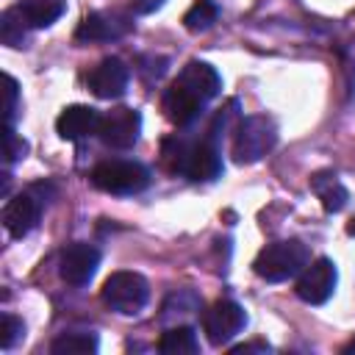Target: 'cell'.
Segmentation results:
<instances>
[{
	"label": "cell",
	"mask_w": 355,
	"mask_h": 355,
	"mask_svg": "<svg viewBox=\"0 0 355 355\" xmlns=\"http://www.w3.org/2000/svg\"><path fill=\"white\" fill-rule=\"evenodd\" d=\"M100 119L103 116L92 105H67L55 119V130L67 141H80L100 130Z\"/></svg>",
	"instance_id": "obj_14"
},
{
	"label": "cell",
	"mask_w": 355,
	"mask_h": 355,
	"mask_svg": "<svg viewBox=\"0 0 355 355\" xmlns=\"http://www.w3.org/2000/svg\"><path fill=\"white\" fill-rule=\"evenodd\" d=\"M97 347H100V341H97L94 333L72 330V333H61V336L50 344V352H53V355H94Z\"/></svg>",
	"instance_id": "obj_18"
},
{
	"label": "cell",
	"mask_w": 355,
	"mask_h": 355,
	"mask_svg": "<svg viewBox=\"0 0 355 355\" xmlns=\"http://www.w3.org/2000/svg\"><path fill=\"white\" fill-rule=\"evenodd\" d=\"M269 349H272V347H269L266 341H247V344H239V347H233L230 352H233V355H247V352H263V355H266Z\"/></svg>",
	"instance_id": "obj_26"
},
{
	"label": "cell",
	"mask_w": 355,
	"mask_h": 355,
	"mask_svg": "<svg viewBox=\"0 0 355 355\" xmlns=\"http://www.w3.org/2000/svg\"><path fill=\"white\" fill-rule=\"evenodd\" d=\"M19 8L31 28H47L64 14L67 0H22Z\"/></svg>",
	"instance_id": "obj_19"
},
{
	"label": "cell",
	"mask_w": 355,
	"mask_h": 355,
	"mask_svg": "<svg viewBox=\"0 0 355 355\" xmlns=\"http://www.w3.org/2000/svg\"><path fill=\"white\" fill-rule=\"evenodd\" d=\"M277 144V125L269 116H244L236 125L233 158L236 164H255Z\"/></svg>",
	"instance_id": "obj_4"
},
{
	"label": "cell",
	"mask_w": 355,
	"mask_h": 355,
	"mask_svg": "<svg viewBox=\"0 0 355 355\" xmlns=\"http://www.w3.org/2000/svg\"><path fill=\"white\" fill-rule=\"evenodd\" d=\"M247 324V313L239 302L233 300H216L205 313H202V333L214 347L227 344L233 336H239Z\"/></svg>",
	"instance_id": "obj_6"
},
{
	"label": "cell",
	"mask_w": 355,
	"mask_h": 355,
	"mask_svg": "<svg viewBox=\"0 0 355 355\" xmlns=\"http://www.w3.org/2000/svg\"><path fill=\"white\" fill-rule=\"evenodd\" d=\"M22 336H25L22 322L17 316H11V313H3V319H0V347L3 349H11Z\"/></svg>",
	"instance_id": "obj_23"
},
{
	"label": "cell",
	"mask_w": 355,
	"mask_h": 355,
	"mask_svg": "<svg viewBox=\"0 0 355 355\" xmlns=\"http://www.w3.org/2000/svg\"><path fill=\"white\" fill-rule=\"evenodd\" d=\"M128 80H130V72L125 67L122 58L116 55H105L100 58L92 72L86 75V83L92 89V94H97L100 100H116L128 92Z\"/></svg>",
	"instance_id": "obj_10"
},
{
	"label": "cell",
	"mask_w": 355,
	"mask_h": 355,
	"mask_svg": "<svg viewBox=\"0 0 355 355\" xmlns=\"http://www.w3.org/2000/svg\"><path fill=\"white\" fill-rule=\"evenodd\" d=\"M17 97H19V86L11 75H6V125L14 122V114H17Z\"/></svg>",
	"instance_id": "obj_25"
},
{
	"label": "cell",
	"mask_w": 355,
	"mask_h": 355,
	"mask_svg": "<svg viewBox=\"0 0 355 355\" xmlns=\"http://www.w3.org/2000/svg\"><path fill=\"white\" fill-rule=\"evenodd\" d=\"M311 189H313V194L322 200V208H324L327 214H338V211L347 205V200H349V191H347L344 183L336 178V172H316V175L311 178Z\"/></svg>",
	"instance_id": "obj_16"
},
{
	"label": "cell",
	"mask_w": 355,
	"mask_h": 355,
	"mask_svg": "<svg viewBox=\"0 0 355 355\" xmlns=\"http://www.w3.org/2000/svg\"><path fill=\"white\" fill-rule=\"evenodd\" d=\"M336 283H338L336 263H333L330 258H316V261H311V263L300 272L294 291H297V297H300L302 302H308V305H322V302H327V300L333 297Z\"/></svg>",
	"instance_id": "obj_7"
},
{
	"label": "cell",
	"mask_w": 355,
	"mask_h": 355,
	"mask_svg": "<svg viewBox=\"0 0 355 355\" xmlns=\"http://www.w3.org/2000/svg\"><path fill=\"white\" fill-rule=\"evenodd\" d=\"M28 31H31V25H28V19H25L19 6H11V8L3 11V17H0V39H3V44L22 47V42L28 39Z\"/></svg>",
	"instance_id": "obj_20"
},
{
	"label": "cell",
	"mask_w": 355,
	"mask_h": 355,
	"mask_svg": "<svg viewBox=\"0 0 355 355\" xmlns=\"http://www.w3.org/2000/svg\"><path fill=\"white\" fill-rule=\"evenodd\" d=\"M216 17H219L216 3H211V0H197V3L183 14V25H186L191 33H202V31H208V28L216 22Z\"/></svg>",
	"instance_id": "obj_21"
},
{
	"label": "cell",
	"mask_w": 355,
	"mask_h": 355,
	"mask_svg": "<svg viewBox=\"0 0 355 355\" xmlns=\"http://www.w3.org/2000/svg\"><path fill=\"white\" fill-rule=\"evenodd\" d=\"M344 352H347V355H352V352H355V338H352V341L344 347Z\"/></svg>",
	"instance_id": "obj_28"
},
{
	"label": "cell",
	"mask_w": 355,
	"mask_h": 355,
	"mask_svg": "<svg viewBox=\"0 0 355 355\" xmlns=\"http://www.w3.org/2000/svg\"><path fill=\"white\" fill-rule=\"evenodd\" d=\"M3 141H6V164L19 161V158L25 155V150H28V144L14 133L11 125H6V130H3Z\"/></svg>",
	"instance_id": "obj_24"
},
{
	"label": "cell",
	"mask_w": 355,
	"mask_h": 355,
	"mask_svg": "<svg viewBox=\"0 0 355 355\" xmlns=\"http://www.w3.org/2000/svg\"><path fill=\"white\" fill-rule=\"evenodd\" d=\"M175 83H180L183 89H189V92H191L194 97H200L202 103H211V100L219 94V89H222L219 72H216L211 64H205V61H189V64L178 72Z\"/></svg>",
	"instance_id": "obj_13"
},
{
	"label": "cell",
	"mask_w": 355,
	"mask_h": 355,
	"mask_svg": "<svg viewBox=\"0 0 355 355\" xmlns=\"http://www.w3.org/2000/svg\"><path fill=\"white\" fill-rule=\"evenodd\" d=\"M197 308H200V297L194 291H175V294H169V300L161 308V322L180 319V316H186V313H191Z\"/></svg>",
	"instance_id": "obj_22"
},
{
	"label": "cell",
	"mask_w": 355,
	"mask_h": 355,
	"mask_svg": "<svg viewBox=\"0 0 355 355\" xmlns=\"http://www.w3.org/2000/svg\"><path fill=\"white\" fill-rule=\"evenodd\" d=\"M347 233H349V236H355V216L349 219V225H347Z\"/></svg>",
	"instance_id": "obj_29"
},
{
	"label": "cell",
	"mask_w": 355,
	"mask_h": 355,
	"mask_svg": "<svg viewBox=\"0 0 355 355\" xmlns=\"http://www.w3.org/2000/svg\"><path fill=\"white\" fill-rule=\"evenodd\" d=\"M308 263H311V250L300 239H283V241L266 244L255 255L252 269L266 283H280V280L297 277Z\"/></svg>",
	"instance_id": "obj_2"
},
{
	"label": "cell",
	"mask_w": 355,
	"mask_h": 355,
	"mask_svg": "<svg viewBox=\"0 0 355 355\" xmlns=\"http://www.w3.org/2000/svg\"><path fill=\"white\" fill-rule=\"evenodd\" d=\"M139 133H141V114L136 108H125V105L103 114L100 130H97L100 141L114 150H130L139 141Z\"/></svg>",
	"instance_id": "obj_8"
},
{
	"label": "cell",
	"mask_w": 355,
	"mask_h": 355,
	"mask_svg": "<svg viewBox=\"0 0 355 355\" xmlns=\"http://www.w3.org/2000/svg\"><path fill=\"white\" fill-rule=\"evenodd\" d=\"M164 164L169 172L183 175L197 183L216 180L222 175V153L216 147V136L208 130L205 139H166L164 141Z\"/></svg>",
	"instance_id": "obj_1"
},
{
	"label": "cell",
	"mask_w": 355,
	"mask_h": 355,
	"mask_svg": "<svg viewBox=\"0 0 355 355\" xmlns=\"http://www.w3.org/2000/svg\"><path fill=\"white\" fill-rule=\"evenodd\" d=\"M161 105H164V114H166V119H169L172 125H178V128H189V125L205 111L208 103H202V100L194 97L189 89H183L180 83L172 80V86L164 92Z\"/></svg>",
	"instance_id": "obj_12"
},
{
	"label": "cell",
	"mask_w": 355,
	"mask_h": 355,
	"mask_svg": "<svg viewBox=\"0 0 355 355\" xmlns=\"http://www.w3.org/2000/svg\"><path fill=\"white\" fill-rule=\"evenodd\" d=\"M100 297L111 311L122 316H136L150 300V283L139 272H114L105 277Z\"/></svg>",
	"instance_id": "obj_5"
},
{
	"label": "cell",
	"mask_w": 355,
	"mask_h": 355,
	"mask_svg": "<svg viewBox=\"0 0 355 355\" xmlns=\"http://www.w3.org/2000/svg\"><path fill=\"white\" fill-rule=\"evenodd\" d=\"M92 183L105 194H139L150 186V169L139 161L111 158L92 169Z\"/></svg>",
	"instance_id": "obj_3"
},
{
	"label": "cell",
	"mask_w": 355,
	"mask_h": 355,
	"mask_svg": "<svg viewBox=\"0 0 355 355\" xmlns=\"http://www.w3.org/2000/svg\"><path fill=\"white\" fill-rule=\"evenodd\" d=\"M130 31V19L119 11H92L80 19L75 39L78 42H114Z\"/></svg>",
	"instance_id": "obj_11"
},
{
	"label": "cell",
	"mask_w": 355,
	"mask_h": 355,
	"mask_svg": "<svg viewBox=\"0 0 355 355\" xmlns=\"http://www.w3.org/2000/svg\"><path fill=\"white\" fill-rule=\"evenodd\" d=\"M133 3V8L139 11V14H150V11H155L164 0H130Z\"/></svg>",
	"instance_id": "obj_27"
},
{
	"label": "cell",
	"mask_w": 355,
	"mask_h": 355,
	"mask_svg": "<svg viewBox=\"0 0 355 355\" xmlns=\"http://www.w3.org/2000/svg\"><path fill=\"white\" fill-rule=\"evenodd\" d=\"M39 211L42 208H39V202L31 194H17L3 208V227L8 230L11 239H22V236H28L36 227Z\"/></svg>",
	"instance_id": "obj_15"
},
{
	"label": "cell",
	"mask_w": 355,
	"mask_h": 355,
	"mask_svg": "<svg viewBox=\"0 0 355 355\" xmlns=\"http://www.w3.org/2000/svg\"><path fill=\"white\" fill-rule=\"evenodd\" d=\"M158 352L161 355H194L200 352L197 330L191 324H175L161 333L158 338Z\"/></svg>",
	"instance_id": "obj_17"
},
{
	"label": "cell",
	"mask_w": 355,
	"mask_h": 355,
	"mask_svg": "<svg viewBox=\"0 0 355 355\" xmlns=\"http://www.w3.org/2000/svg\"><path fill=\"white\" fill-rule=\"evenodd\" d=\"M97 266H100V250L86 244V241H75V244L61 250L58 275L69 286H86L94 277Z\"/></svg>",
	"instance_id": "obj_9"
}]
</instances>
